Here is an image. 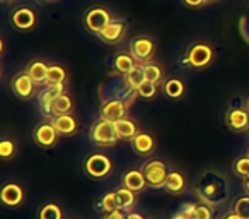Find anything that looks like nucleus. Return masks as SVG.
Returning <instances> with one entry per match:
<instances>
[{"label": "nucleus", "mask_w": 249, "mask_h": 219, "mask_svg": "<svg viewBox=\"0 0 249 219\" xmlns=\"http://www.w3.org/2000/svg\"><path fill=\"white\" fill-rule=\"evenodd\" d=\"M246 181H249V177H248V178H246Z\"/></svg>", "instance_id": "obj_42"}, {"label": "nucleus", "mask_w": 249, "mask_h": 219, "mask_svg": "<svg viewBox=\"0 0 249 219\" xmlns=\"http://www.w3.org/2000/svg\"><path fill=\"white\" fill-rule=\"evenodd\" d=\"M193 219H212V211L205 204H191Z\"/></svg>", "instance_id": "obj_33"}, {"label": "nucleus", "mask_w": 249, "mask_h": 219, "mask_svg": "<svg viewBox=\"0 0 249 219\" xmlns=\"http://www.w3.org/2000/svg\"><path fill=\"white\" fill-rule=\"evenodd\" d=\"M143 219H145V218H143Z\"/></svg>", "instance_id": "obj_45"}, {"label": "nucleus", "mask_w": 249, "mask_h": 219, "mask_svg": "<svg viewBox=\"0 0 249 219\" xmlns=\"http://www.w3.org/2000/svg\"><path fill=\"white\" fill-rule=\"evenodd\" d=\"M48 67L43 60H33L28 65V70L26 72L31 76V79L35 80L36 84H46V76H48Z\"/></svg>", "instance_id": "obj_24"}, {"label": "nucleus", "mask_w": 249, "mask_h": 219, "mask_svg": "<svg viewBox=\"0 0 249 219\" xmlns=\"http://www.w3.org/2000/svg\"><path fill=\"white\" fill-rule=\"evenodd\" d=\"M116 134H118V139L120 140H132L133 137L139 134V129H137V123L133 122V120H130V119H121V120H118L116 123Z\"/></svg>", "instance_id": "obj_17"}, {"label": "nucleus", "mask_w": 249, "mask_h": 219, "mask_svg": "<svg viewBox=\"0 0 249 219\" xmlns=\"http://www.w3.org/2000/svg\"><path fill=\"white\" fill-rule=\"evenodd\" d=\"M224 219H244V218H241V216L235 214V212H229V214L224 216Z\"/></svg>", "instance_id": "obj_38"}, {"label": "nucleus", "mask_w": 249, "mask_h": 219, "mask_svg": "<svg viewBox=\"0 0 249 219\" xmlns=\"http://www.w3.org/2000/svg\"><path fill=\"white\" fill-rule=\"evenodd\" d=\"M128 212L121 211V209H116V211H109V212H104L103 219H126Z\"/></svg>", "instance_id": "obj_35"}, {"label": "nucleus", "mask_w": 249, "mask_h": 219, "mask_svg": "<svg viewBox=\"0 0 249 219\" xmlns=\"http://www.w3.org/2000/svg\"><path fill=\"white\" fill-rule=\"evenodd\" d=\"M67 79V72L63 67L60 65H50L48 67V76H46V86L50 84H63Z\"/></svg>", "instance_id": "obj_27"}, {"label": "nucleus", "mask_w": 249, "mask_h": 219, "mask_svg": "<svg viewBox=\"0 0 249 219\" xmlns=\"http://www.w3.org/2000/svg\"><path fill=\"white\" fill-rule=\"evenodd\" d=\"M143 175H145V180L149 183V187L152 188H160L166 185V180L169 177V171H167V164L160 159H150L143 164L142 168Z\"/></svg>", "instance_id": "obj_3"}, {"label": "nucleus", "mask_w": 249, "mask_h": 219, "mask_svg": "<svg viewBox=\"0 0 249 219\" xmlns=\"http://www.w3.org/2000/svg\"><path fill=\"white\" fill-rule=\"evenodd\" d=\"M4 2H9V0H4Z\"/></svg>", "instance_id": "obj_43"}, {"label": "nucleus", "mask_w": 249, "mask_h": 219, "mask_svg": "<svg viewBox=\"0 0 249 219\" xmlns=\"http://www.w3.org/2000/svg\"><path fill=\"white\" fill-rule=\"evenodd\" d=\"M121 181H123V187L130 188V190H133L135 194L142 192L143 188L149 185V183H147L145 175H143L142 170H128L126 173L123 175Z\"/></svg>", "instance_id": "obj_15"}, {"label": "nucleus", "mask_w": 249, "mask_h": 219, "mask_svg": "<svg viewBox=\"0 0 249 219\" xmlns=\"http://www.w3.org/2000/svg\"><path fill=\"white\" fill-rule=\"evenodd\" d=\"M11 22L19 31H29V29H33L36 24V14L29 7H19L12 12Z\"/></svg>", "instance_id": "obj_12"}, {"label": "nucleus", "mask_w": 249, "mask_h": 219, "mask_svg": "<svg viewBox=\"0 0 249 219\" xmlns=\"http://www.w3.org/2000/svg\"><path fill=\"white\" fill-rule=\"evenodd\" d=\"M145 80H147L145 79V70H143L142 63H137V65L133 67L126 76H124V82H126V86H128L132 91H135V93L139 91V87L142 86Z\"/></svg>", "instance_id": "obj_23"}, {"label": "nucleus", "mask_w": 249, "mask_h": 219, "mask_svg": "<svg viewBox=\"0 0 249 219\" xmlns=\"http://www.w3.org/2000/svg\"><path fill=\"white\" fill-rule=\"evenodd\" d=\"M132 147L139 156H150L156 149V139L147 132H139L132 139Z\"/></svg>", "instance_id": "obj_14"}, {"label": "nucleus", "mask_w": 249, "mask_h": 219, "mask_svg": "<svg viewBox=\"0 0 249 219\" xmlns=\"http://www.w3.org/2000/svg\"><path fill=\"white\" fill-rule=\"evenodd\" d=\"M46 2H55V0H46Z\"/></svg>", "instance_id": "obj_40"}, {"label": "nucleus", "mask_w": 249, "mask_h": 219, "mask_svg": "<svg viewBox=\"0 0 249 219\" xmlns=\"http://www.w3.org/2000/svg\"><path fill=\"white\" fill-rule=\"evenodd\" d=\"M65 93V84H50L38 94V103L43 115L52 117V104L60 94Z\"/></svg>", "instance_id": "obj_8"}, {"label": "nucleus", "mask_w": 249, "mask_h": 219, "mask_svg": "<svg viewBox=\"0 0 249 219\" xmlns=\"http://www.w3.org/2000/svg\"><path fill=\"white\" fill-rule=\"evenodd\" d=\"M244 187H246V190L249 192V181H244Z\"/></svg>", "instance_id": "obj_39"}, {"label": "nucleus", "mask_w": 249, "mask_h": 219, "mask_svg": "<svg viewBox=\"0 0 249 219\" xmlns=\"http://www.w3.org/2000/svg\"><path fill=\"white\" fill-rule=\"evenodd\" d=\"M227 127L234 132H244L249 129V110L246 108H234L225 117Z\"/></svg>", "instance_id": "obj_11"}, {"label": "nucleus", "mask_w": 249, "mask_h": 219, "mask_svg": "<svg viewBox=\"0 0 249 219\" xmlns=\"http://www.w3.org/2000/svg\"><path fill=\"white\" fill-rule=\"evenodd\" d=\"M183 2H184V5H188V7L198 9V7H201V5L207 4L208 0H183Z\"/></svg>", "instance_id": "obj_36"}, {"label": "nucleus", "mask_w": 249, "mask_h": 219, "mask_svg": "<svg viewBox=\"0 0 249 219\" xmlns=\"http://www.w3.org/2000/svg\"><path fill=\"white\" fill-rule=\"evenodd\" d=\"M84 168H86V173L89 175L90 178L103 180V178H106L107 175L111 173V170H113V163H111V159L106 156V154L94 153L86 159Z\"/></svg>", "instance_id": "obj_4"}, {"label": "nucleus", "mask_w": 249, "mask_h": 219, "mask_svg": "<svg viewBox=\"0 0 249 219\" xmlns=\"http://www.w3.org/2000/svg\"><path fill=\"white\" fill-rule=\"evenodd\" d=\"M162 91L171 100H181V98L184 96V93H186V87H184V82L181 79L171 77V79H167L166 82H164Z\"/></svg>", "instance_id": "obj_21"}, {"label": "nucleus", "mask_w": 249, "mask_h": 219, "mask_svg": "<svg viewBox=\"0 0 249 219\" xmlns=\"http://www.w3.org/2000/svg\"><path fill=\"white\" fill-rule=\"evenodd\" d=\"M248 156H249V154H248Z\"/></svg>", "instance_id": "obj_44"}, {"label": "nucleus", "mask_w": 249, "mask_h": 219, "mask_svg": "<svg viewBox=\"0 0 249 219\" xmlns=\"http://www.w3.org/2000/svg\"><path fill=\"white\" fill-rule=\"evenodd\" d=\"M137 94H139L140 98H143V100H152V98H156V94H157V84L145 80V82L139 87Z\"/></svg>", "instance_id": "obj_31"}, {"label": "nucleus", "mask_w": 249, "mask_h": 219, "mask_svg": "<svg viewBox=\"0 0 249 219\" xmlns=\"http://www.w3.org/2000/svg\"><path fill=\"white\" fill-rule=\"evenodd\" d=\"M123 35H124V24H123V22H120V21H113L103 33H101L99 38H101V41L113 45V43L120 41Z\"/></svg>", "instance_id": "obj_18"}, {"label": "nucleus", "mask_w": 249, "mask_h": 219, "mask_svg": "<svg viewBox=\"0 0 249 219\" xmlns=\"http://www.w3.org/2000/svg\"><path fill=\"white\" fill-rule=\"evenodd\" d=\"M84 22H86V28L89 29L90 33H96L97 36L107 28V26L113 22L111 19V14L103 7H94L90 11H87L86 18H84Z\"/></svg>", "instance_id": "obj_6"}, {"label": "nucleus", "mask_w": 249, "mask_h": 219, "mask_svg": "<svg viewBox=\"0 0 249 219\" xmlns=\"http://www.w3.org/2000/svg\"><path fill=\"white\" fill-rule=\"evenodd\" d=\"M101 205H103L104 212L120 209V204H118V199H116V192H109V194L104 195L103 200H101Z\"/></svg>", "instance_id": "obj_32"}, {"label": "nucleus", "mask_w": 249, "mask_h": 219, "mask_svg": "<svg viewBox=\"0 0 249 219\" xmlns=\"http://www.w3.org/2000/svg\"><path fill=\"white\" fill-rule=\"evenodd\" d=\"M16 154V144L11 139H4L0 142V158L2 159H11Z\"/></svg>", "instance_id": "obj_34"}, {"label": "nucleus", "mask_w": 249, "mask_h": 219, "mask_svg": "<svg viewBox=\"0 0 249 219\" xmlns=\"http://www.w3.org/2000/svg\"><path fill=\"white\" fill-rule=\"evenodd\" d=\"M114 192H116V199H118V204H120L121 211L132 212V207L135 205V192L126 187H120Z\"/></svg>", "instance_id": "obj_25"}, {"label": "nucleus", "mask_w": 249, "mask_h": 219, "mask_svg": "<svg viewBox=\"0 0 249 219\" xmlns=\"http://www.w3.org/2000/svg\"><path fill=\"white\" fill-rule=\"evenodd\" d=\"M0 200L7 207H18L24 202V190L18 183H7L0 192Z\"/></svg>", "instance_id": "obj_13"}, {"label": "nucleus", "mask_w": 249, "mask_h": 219, "mask_svg": "<svg viewBox=\"0 0 249 219\" xmlns=\"http://www.w3.org/2000/svg\"><path fill=\"white\" fill-rule=\"evenodd\" d=\"M234 212L241 216V218L249 219V197L248 195H242V197H239L237 200H235Z\"/></svg>", "instance_id": "obj_30"}, {"label": "nucleus", "mask_w": 249, "mask_h": 219, "mask_svg": "<svg viewBox=\"0 0 249 219\" xmlns=\"http://www.w3.org/2000/svg\"><path fill=\"white\" fill-rule=\"evenodd\" d=\"M248 110H249V100H248Z\"/></svg>", "instance_id": "obj_41"}, {"label": "nucleus", "mask_w": 249, "mask_h": 219, "mask_svg": "<svg viewBox=\"0 0 249 219\" xmlns=\"http://www.w3.org/2000/svg\"><path fill=\"white\" fill-rule=\"evenodd\" d=\"M156 52V45L150 38L147 36H139V38H133L132 43H130V53L135 59L137 63H145L152 62V55Z\"/></svg>", "instance_id": "obj_5"}, {"label": "nucleus", "mask_w": 249, "mask_h": 219, "mask_svg": "<svg viewBox=\"0 0 249 219\" xmlns=\"http://www.w3.org/2000/svg\"><path fill=\"white\" fill-rule=\"evenodd\" d=\"M164 188H166L167 194H173V195L183 194L184 188H186V180H184L183 173H179V171H169V177H167Z\"/></svg>", "instance_id": "obj_19"}, {"label": "nucleus", "mask_w": 249, "mask_h": 219, "mask_svg": "<svg viewBox=\"0 0 249 219\" xmlns=\"http://www.w3.org/2000/svg\"><path fill=\"white\" fill-rule=\"evenodd\" d=\"M89 137L96 146H101V147L114 146V144L120 140L118 139L114 122H109V120H104V119H99L97 122H94V125L90 127Z\"/></svg>", "instance_id": "obj_1"}, {"label": "nucleus", "mask_w": 249, "mask_h": 219, "mask_svg": "<svg viewBox=\"0 0 249 219\" xmlns=\"http://www.w3.org/2000/svg\"><path fill=\"white\" fill-rule=\"evenodd\" d=\"M234 173L237 175V177H242L244 180L249 177V156H241L235 159Z\"/></svg>", "instance_id": "obj_29"}, {"label": "nucleus", "mask_w": 249, "mask_h": 219, "mask_svg": "<svg viewBox=\"0 0 249 219\" xmlns=\"http://www.w3.org/2000/svg\"><path fill=\"white\" fill-rule=\"evenodd\" d=\"M52 123L55 125V129L58 130V134H62V136H73V134L77 132V129H79V123H77V120L72 117V113H70V115L53 117Z\"/></svg>", "instance_id": "obj_16"}, {"label": "nucleus", "mask_w": 249, "mask_h": 219, "mask_svg": "<svg viewBox=\"0 0 249 219\" xmlns=\"http://www.w3.org/2000/svg\"><path fill=\"white\" fill-rule=\"evenodd\" d=\"M143 70H145V79L149 80V82L159 84L160 80H162V69H160L157 63H154V62L145 63Z\"/></svg>", "instance_id": "obj_28"}, {"label": "nucleus", "mask_w": 249, "mask_h": 219, "mask_svg": "<svg viewBox=\"0 0 249 219\" xmlns=\"http://www.w3.org/2000/svg\"><path fill=\"white\" fill-rule=\"evenodd\" d=\"M126 117V103L121 100H107L106 103L101 106V119L109 120V122L116 123L118 120Z\"/></svg>", "instance_id": "obj_10"}, {"label": "nucleus", "mask_w": 249, "mask_h": 219, "mask_svg": "<svg viewBox=\"0 0 249 219\" xmlns=\"http://www.w3.org/2000/svg\"><path fill=\"white\" fill-rule=\"evenodd\" d=\"M58 130L55 129V125L52 122H41L35 129V134H33L35 142L39 147H45V149H50V147L55 146L56 140H58Z\"/></svg>", "instance_id": "obj_7"}, {"label": "nucleus", "mask_w": 249, "mask_h": 219, "mask_svg": "<svg viewBox=\"0 0 249 219\" xmlns=\"http://www.w3.org/2000/svg\"><path fill=\"white\" fill-rule=\"evenodd\" d=\"M11 87L18 98H21V100H29V98L35 96L36 82L31 79V76H29L28 72H21L12 79Z\"/></svg>", "instance_id": "obj_9"}, {"label": "nucleus", "mask_w": 249, "mask_h": 219, "mask_svg": "<svg viewBox=\"0 0 249 219\" xmlns=\"http://www.w3.org/2000/svg\"><path fill=\"white\" fill-rule=\"evenodd\" d=\"M212 60H213V48L208 43L198 41L188 48L184 63L193 69H205L210 65Z\"/></svg>", "instance_id": "obj_2"}, {"label": "nucleus", "mask_w": 249, "mask_h": 219, "mask_svg": "<svg viewBox=\"0 0 249 219\" xmlns=\"http://www.w3.org/2000/svg\"><path fill=\"white\" fill-rule=\"evenodd\" d=\"M113 65H114V69H116V72L126 76V74L137 65V62L130 52H118L113 60Z\"/></svg>", "instance_id": "obj_22"}, {"label": "nucleus", "mask_w": 249, "mask_h": 219, "mask_svg": "<svg viewBox=\"0 0 249 219\" xmlns=\"http://www.w3.org/2000/svg\"><path fill=\"white\" fill-rule=\"evenodd\" d=\"M126 219H143V216H142V214H139V212H128Z\"/></svg>", "instance_id": "obj_37"}, {"label": "nucleus", "mask_w": 249, "mask_h": 219, "mask_svg": "<svg viewBox=\"0 0 249 219\" xmlns=\"http://www.w3.org/2000/svg\"><path fill=\"white\" fill-rule=\"evenodd\" d=\"M73 110V101L72 98L67 93L60 94L52 104V119L53 117H60V115H70Z\"/></svg>", "instance_id": "obj_20"}, {"label": "nucleus", "mask_w": 249, "mask_h": 219, "mask_svg": "<svg viewBox=\"0 0 249 219\" xmlns=\"http://www.w3.org/2000/svg\"><path fill=\"white\" fill-rule=\"evenodd\" d=\"M38 219H63V212L58 204L48 202L45 204L38 212Z\"/></svg>", "instance_id": "obj_26"}]
</instances>
